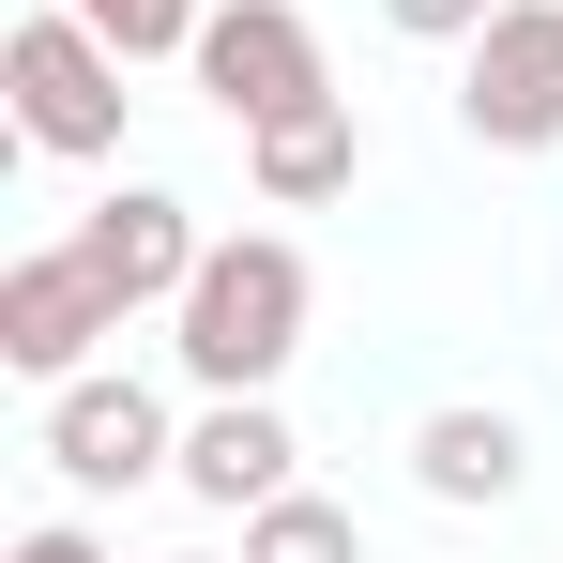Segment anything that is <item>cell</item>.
Returning <instances> with one entry per match:
<instances>
[{"instance_id":"15","label":"cell","mask_w":563,"mask_h":563,"mask_svg":"<svg viewBox=\"0 0 563 563\" xmlns=\"http://www.w3.org/2000/svg\"><path fill=\"white\" fill-rule=\"evenodd\" d=\"M168 563H213V549H168Z\"/></svg>"},{"instance_id":"1","label":"cell","mask_w":563,"mask_h":563,"mask_svg":"<svg viewBox=\"0 0 563 563\" xmlns=\"http://www.w3.org/2000/svg\"><path fill=\"white\" fill-rule=\"evenodd\" d=\"M305 305H320V289H305V244H275V229H229V244H198L184 305H168V320H184L168 351H184L198 396H275V366L305 351Z\"/></svg>"},{"instance_id":"8","label":"cell","mask_w":563,"mask_h":563,"mask_svg":"<svg viewBox=\"0 0 563 563\" xmlns=\"http://www.w3.org/2000/svg\"><path fill=\"white\" fill-rule=\"evenodd\" d=\"M289 457H305V442H289L275 396H213V411L184 427V472H168V487H184V503H213V518H260V503L289 487Z\"/></svg>"},{"instance_id":"5","label":"cell","mask_w":563,"mask_h":563,"mask_svg":"<svg viewBox=\"0 0 563 563\" xmlns=\"http://www.w3.org/2000/svg\"><path fill=\"white\" fill-rule=\"evenodd\" d=\"M92 335H122V305H107V275L77 260V244H31L15 275H0V366L15 380H92Z\"/></svg>"},{"instance_id":"6","label":"cell","mask_w":563,"mask_h":563,"mask_svg":"<svg viewBox=\"0 0 563 563\" xmlns=\"http://www.w3.org/2000/svg\"><path fill=\"white\" fill-rule=\"evenodd\" d=\"M198 92L229 107V122L320 107V31H305L289 0H213V15H198Z\"/></svg>"},{"instance_id":"10","label":"cell","mask_w":563,"mask_h":563,"mask_svg":"<svg viewBox=\"0 0 563 563\" xmlns=\"http://www.w3.org/2000/svg\"><path fill=\"white\" fill-rule=\"evenodd\" d=\"M518 472H533V442H518V411H427L411 427V487L427 503H518Z\"/></svg>"},{"instance_id":"12","label":"cell","mask_w":563,"mask_h":563,"mask_svg":"<svg viewBox=\"0 0 563 563\" xmlns=\"http://www.w3.org/2000/svg\"><path fill=\"white\" fill-rule=\"evenodd\" d=\"M77 15H92L122 62H198V15L213 0H77Z\"/></svg>"},{"instance_id":"11","label":"cell","mask_w":563,"mask_h":563,"mask_svg":"<svg viewBox=\"0 0 563 563\" xmlns=\"http://www.w3.org/2000/svg\"><path fill=\"white\" fill-rule=\"evenodd\" d=\"M244 563H366V518L320 503V487H275V503L244 518Z\"/></svg>"},{"instance_id":"7","label":"cell","mask_w":563,"mask_h":563,"mask_svg":"<svg viewBox=\"0 0 563 563\" xmlns=\"http://www.w3.org/2000/svg\"><path fill=\"white\" fill-rule=\"evenodd\" d=\"M77 260L107 275V305L137 320V305H184V275H198V213L168 184H122V198H92L77 213Z\"/></svg>"},{"instance_id":"9","label":"cell","mask_w":563,"mask_h":563,"mask_svg":"<svg viewBox=\"0 0 563 563\" xmlns=\"http://www.w3.org/2000/svg\"><path fill=\"white\" fill-rule=\"evenodd\" d=\"M244 184L275 198V213H320V198H351L366 184V122L320 92V107H289V122H244Z\"/></svg>"},{"instance_id":"14","label":"cell","mask_w":563,"mask_h":563,"mask_svg":"<svg viewBox=\"0 0 563 563\" xmlns=\"http://www.w3.org/2000/svg\"><path fill=\"white\" fill-rule=\"evenodd\" d=\"M0 563H107V549H92V533H77V518H31V533H15V549H0Z\"/></svg>"},{"instance_id":"13","label":"cell","mask_w":563,"mask_h":563,"mask_svg":"<svg viewBox=\"0 0 563 563\" xmlns=\"http://www.w3.org/2000/svg\"><path fill=\"white\" fill-rule=\"evenodd\" d=\"M380 15H396V31H427V46H472L503 0H380Z\"/></svg>"},{"instance_id":"3","label":"cell","mask_w":563,"mask_h":563,"mask_svg":"<svg viewBox=\"0 0 563 563\" xmlns=\"http://www.w3.org/2000/svg\"><path fill=\"white\" fill-rule=\"evenodd\" d=\"M457 122L487 153H549L563 137V0H503L457 62Z\"/></svg>"},{"instance_id":"4","label":"cell","mask_w":563,"mask_h":563,"mask_svg":"<svg viewBox=\"0 0 563 563\" xmlns=\"http://www.w3.org/2000/svg\"><path fill=\"white\" fill-rule=\"evenodd\" d=\"M46 457H62V487H92V503H122V487H153V472H184V427H168V396L153 380H62L46 396Z\"/></svg>"},{"instance_id":"2","label":"cell","mask_w":563,"mask_h":563,"mask_svg":"<svg viewBox=\"0 0 563 563\" xmlns=\"http://www.w3.org/2000/svg\"><path fill=\"white\" fill-rule=\"evenodd\" d=\"M122 46H107L77 0H46V15H15V46H0V92H15V137L31 153H62V168H92L122 153Z\"/></svg>"}]
</instances>
